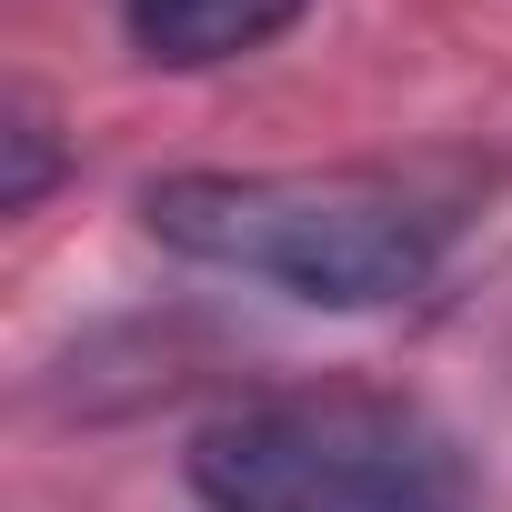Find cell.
I'll list each match as a JSON object with an SVG mask.
<instances>
[{"label": "cell", "instance_id": "3957f363", "mask_svg": "<svg viewBox=\"0 0 512 512\" xmlns=\"http://www.w3.org/2000/svg\"><path fill=\"white\" fill-rule=\"evenodd\" d=\"M312 0H121V41L161 71H221L241 51L282 41Z\"/></svg>", "mask_w": 512, "mask_h": 512}, {"label": "cell", "instance_id": "7a4b0ae2", "mask_svg": "<svg viewBox=\"0 0 512 512\" xmlns=\"http://www.w3.org/2000/svg\"><path fill=\"white\" fill-rule=\"evenodd\" d=\"M201 512H482L472 452L402 392H272L191 432Z\"/></svg>", "mask_w": 512, "mask_h": 512}, {"label": "cell", "instance_id": "277c9868", "mask_svg": "<svg viewBox=\"0 0 512 512\" xmlns=\"http://www.w3.org/2000/svg\"><path fill=\"white\" fill-rule=\"evenodd\" d=\"M41 181H51V151H41V121L21 111V121H11V191H0V201L31 211V201H41Z\"/></svg>", "mask_w": 512, "mask_h": 512}, {"label": "cell", "instance_id": "6da1fadb", "mask_svg": "<svg viewBox=\"0 0 512 512\" xmlns=\"http://www.w3.org/2000/svg\"><path fill=\"white\" fill-rule=\"evenodd\" d=\"M151 231L201 272H241L312 312L412 302L442 262V211L392 181H292V171H181L151 201Z\"/></svg>", "mask_w": 512, "mask_h": 512}]
</instances>
